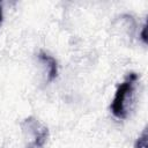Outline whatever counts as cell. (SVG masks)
<instances>
[{
    "mask_svg": "<svg viewBox=\"0 0 148 148\" xmlns=\"http://www.w3.org/2000/svg\"><path fill=\"white\" fill-rule=\"evenodd\" d=\"M139 75L134 72L128 73L126 79L117 87L114 97L111 102L110 110L118 119H126L130 111L133 109L135 101V86Z\"/></svg>",
    "mask_w": 148,
    "mask_h": 148,
    "instance_id": "cell-1",
    "label": "cell"
},
{
    "mask_svg": "<svg viewBox=\"0 0 148 148\" xmlns=\"http://www.w3.org/2000/svg\"><path fill=\"white\" fill-rule=\"evenodd\" d=\"M28 143L25 148H42L49 139V130L35 117H28L21 123Z\"/></svg>",
    "mask_w": 148,
    "mask_h": 148,
    "instance_id": "cell-2",
    "label": "cell"
},
{
    "mask_svg": "<svg viewBox=\"0 0 148 148\" xmlns=\"http://www.w3.org/2000/svg\"><path fill=\"white\" fill-rule=\"evenodd\" d=\"M38 59L45 66H47V82L53 81L57 77V75H58V64H57V60L52 56H50V54H47V53H45L43 51H40L38 53Z\"/></svg>",
    "mask_w": 148,
    "mask_h": 148,
    "instance_id": "cell-3",
    "label": "cell"
},
{
    "mask_svg": "<svg viewBox=\"0 0 148 148\" xmlns=\"http://www.w3.org/2000/svg\"><path fill=\"white\" fill-rule=\"evenodd\" d=\"M134 147L135 148H146L147 147V128H145L142 134L136 139Z\"/></svg>",
    "mask_w": 148,
    "mask_h": 148,
    "instance_id": "cell-4",
    "label": "cell"
},
{
    "mask_svg": "<svg viewBox=\"0 0 148 148\" xmlns=\"http://www.w3.org/2000/svg\"><path fill=\"white\" fill-rule=\"evenodd\" d=\"M146 32H147V24H145L142 27V31H141V39L145 44H147V34Z\"/></svg>",
    "mask_w": 148,
    "mask_h": 148,
    "instance_id": "cell-5",
    "label": "cell"
},
{
    "mask_svg": "<svg viewBox=\"0 0 148 148\" xmlns=\"http://www.w3.org/2000/svg\"><path fill=\"white\" fill-rule=\"evenodd\" d=\"M2 17H3V14H2V7L0 6V24L2 23Z\"/></svg>",
    "mask_w": 148,
    "mask_h": 148,
    "instance_id": "cell-6",
    "label": "cell"
}]
</instances>
